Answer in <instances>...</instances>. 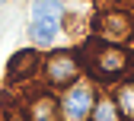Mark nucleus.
I'll use <instances>...</instances> for the list:
<instances>
[{
    "label": "nucleus",
    "instance_id": "obj_1",
    "mask_svg": "<svg viewBox=\"0 0 134 121\" xmlns=\"http://www.w3.org/2000/svg\"><path fill=\"white\" fill-rule=\"evenodd\" d=\"M86 70L99 83H118V80H134V51L93 38L86 45Z\"/></svg>",
    "mask_w": 134,
    "mask_h": 121
},
{
    "label": "nucleus",
    "instance_id": "obj_8",
    "mask_svg": "<svg viewBox=\"0 0 134 121\" xmlns=\"http://www.w3.org/2000/svg\"><path fill=\"white\" fill-rule=\"evenodd\" d=\"M115 105H118L121 121H134V83H121L115 93Z\"/></svg>",
    "mask_w": 134,
    "mask_h": 121
},
{
    "label": "nucleus",
    "instance_id": "obj_2",
    "mask_svg": "<svg viewBox=\"0 0 134 121\" xmlns=\"http://www.w3.org/2000/svg\"><path fill=\"white\" fill-rule=\"evenodd\" d=\"M96 38H102V42H128L134 35V16L125 13V10H102L96 16Z\"/></svg>",
    "mask_w": 134,
    "mask_h": 121
},
{
    "label": "nucleus",
    "instance_id": "obj_11",
    "mask_svg": "<svg viewBox=\"0 0 134 121\" xmlns=\"http://www.w3.org/2000/svg\"><path fill=\"white\" fill-rule=\"evenodd\" d=\"M7 121H23V118L16 115V112H7Z\"/></svg>",
    "mask_w": 134,
    "mask_h": 121
},
{
    "label": "nucleus",
    "instance_id": "obj_4",
    "mask_svg": "<svg viewBox=\"0 0 134 121\" xmlns=\"http://www.w3.org/2000/svg\"><path fill=\"white\" fill-rule=\"evenodd\" d=\"M93 89L86 83H74V86H67V93L61 99V118L64 121H90V112H93Z\"/></svg>",
    "mask_w": 134,
    "mask_h": 121
},
{
    "label": "nucleus",
    "instance_id": "obj_5",
    "mask_svg": "<svg viewBox=\"0 0 134 121\" xmlns=\"http://www.w3.org/2000/svg\"><path fill=\"white\" fill-rule=\"evenodd\" d=\"M38 70V51L35 48H23L16 51L7 64V77L10 83H23V80H32V73Z\"/></svg>",
    "mask_w": 134,
    "mask_h": 121
},
{
    "label": "nucleus",
    "instance_id": "obj_10",
    "mask_svg": "<svg viewBox=\"0 0 134 121\" xmlns=\"http://www.w3.org/2000/svg\"><path fill=\"white\" fill-rule=\"evenodd\" d=\"M32 19H61V3H54V0H42V3H35Z\"/></svg>",
    "mask_w": 134,
    "mask_h": 121
},
{
    "label": "nucleus",
    "instance_id": "obj_7",
    "mask_svg": "<svg viewBox=\"0 0 134 121\" xmlns=\"http://www.w3.org/2000/svg\"><path fill=\"white\" fill-rule=\"evenodd\" d=\"M29 35H32L35 45H51L58 38V19H32Z\"/></svg>",
    "mask_w": 134,
    "mask_h": 121
},
{
    "label": "nucleus",
    "instance_id": "obj_6",
    "mask_svg": "<svg viewBox=\"0 0 134 121\" xmlns=\"http://www.w3.org/2000/svg\"><path fill=\"white\" fill-rule=\"evenodd\" d=\"M29 121H61V102L51 93H35L29 99Z\"/></svg>",
    "mask_w": 134,
    "mask_h": 121
},
{
    "label": "nucleus",
    "instance_id": "obj_9",
    "mask_svg": "<svg viewBox=\"0 0 134 121\" xmlns=\"http://www.w3.org/2000/svg\"><path fill=\"white\" fill-rule=\"evenodd\" d=\"M90 121H121L115 99H96L93 102V112H90Z\"/></svg>",
    "mask_w": 134,
    "mask_h": 121
},
{
    "label": "nucleus",
    "instance_id": "obj_3",
    "mask_svg": "<svg viewBox=\"0 0 134 121\" xmlns=\"http://www.w3.org/2000/svg\"><path fill=\"white\" fill-rule=\"evenodd\" d=\"M45 80L51 86H61V89L74 86L80 80V57L74 51H54V54L45 61Z\"/></svg>",
    "mask_w": 134,
    "mask_h": 121
}]
</instances>
